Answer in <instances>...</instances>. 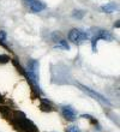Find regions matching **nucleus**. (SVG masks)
Instances as JSON below:
<instances>
[{"label":"nucleus","mask_w":120,"mask_h":132,"mask_svg":"<svg viewBox=\"0 0 120 132\" xmlns=\"http://www.w3.org/2000/svg\"><path fill=\"white\" fill-rule=\"evenodd\" d=\"M10 123L15 126L16 130L20 132H38L36 125L31 120H29L23 112H13L10 118Z\"/></svg>","instance_id":"f257e3e1"},{"label":"nucleus","mask_w":120,"mask_h":132,"mask_svg":"<svg viewBox=\"0 0 120 132\" xmlns=\"http://www.w3.org/2000/svg\"><path fill=\"white\" fill-rule=\"evenodd\" d=\"M90 34H92L91 36V46H92V52H96V45L99 40H107V41H113L114 37L111 33L103 30L100 28H92L90 30Z\"/></svg>","instance_id":"f03ea898"},{"label":"nucleus","mask_w":120,"mask_h":132,"mask_svg":"<svg viewBox=\"0 0 120 132\" xmlns=\"http://www.w3.org/2000/svg\"><path fill=\"white\" fill-rule=\"evenodd\" d=\"M89 38H90V33H85V31H82L79 29H72L69 33V40L77 46L82 45L83 42H85Z\"/></svg>","instance_id":"7ed1b4c3"},{"label":"nucleus","mask_w":120,"mask_h":132,"mask_svg":"<svg viewBox=\"0 0 120 132\" xmlns=\"http://www.w3.org/2000/svg\"><path fill=\"white\" fill-rule=\"evenodd\" d=\"M78 85L81 86V89H82V90H84L85 93H88L90 96H92L95 100H97V101H99V102H101L102 104H104V106H111V102H109L106 97H103L102 95H100L99 93H95L94 90H91V89H89V88H86V86H84V85H82V84H78Z\"/></svg>","instance_id":"20e7f679"},{"label":"nucleus","mask_w":120,"mask_h":132,"mask_svg":"<svg viewBox=\"0 0 120 132\" xmlns=\"http://www.w3.org/2000/svg\"><path fill=\"white\" fill-rule=\"evenodd\" d=\"M61 114H63V116L65 119L69 120V121H74L77 119V113H76V111L71 106H64L61 108Z\"/></svg>","instance_id":"39448f33"},{"label":"nucleus","mask_w":120,"mask_h":132,"mask_svg":"<svg viewBox=\"0 0 120 132\" xmlns=\"http://www.w3.org/2000/svg\"><path fill=\"white\" fill-rule=\"evenodd\" d=\"M40 100H41V104H40V109L42 111V112H46V113H51V112H53V106L52 103L47 100V99H41L40 97Z\"/></svg>","instance_id":"423d86ee"},{"label":"nucleus","mask_w":120,"mask_h":132,"mask_svg":"<svg viewBox=\"0 0 120 132\" xmlns=\"http://www.w3.org/2000/svg\"><path fill=\"white\" fill-rule=\"evenodd\" d=\"M29 9H30L31 12H41L42 10L46 9V4L42 2V1H40V0H35V1L29 6Z\"/></svg>","instance_id":"0eeeda50"},{"label":"nucleus","mask_w":120,"mask_h":132,"mask_svg":"<svg viewBox=\"0 0 120 132\" xmlns=\"http://www.w3.org/2000/svg\"><path fill=\"white\" fill-rule=\"evenodd\" d=\"M38 65L40 64L37 60H30L28 63V72L38 77Z\"/></svg>","instance_id":"6e6552de"},{"label":"nucleus","mask_w":120,"mask_h":132,"mask_svg":"<svg viewBox=\"0 0 120 132\" xmlns=\"http://www.w3.org/2000/svg\"><path fill=\"white\" fill-rule=\"evenodd\" d=\"M117 9H118V6H117L114 2H108V4L101 6L102 12H106V13H113V12L117 11Z\"/></svg>","instance_id":"1a4fd4ad"},{"label":"nucleus","mask_w":120,"mask_h":132,"mask_svg":"<svg viewBox=\"0 0 120 132\" xmlns=\"http://www.w3.org/2000/svg\"><path fill=\"white\" fill-rule=\"evenodd\" d=\"M12 64H13L15 66H16L17 71H18V72L20 73V75H23L24 77H25V75H27V71H25V70H24V68L22 67V65L19 64V63L17 61V60H16V59H13V60H12Z\"/></svg>","instance_id":"9d476101"},{"label":"nucleus","mask_w":120,"mask_h":132,"mask_svg":"<svg viewBox=\"0 0 120 132\" xmlns=\"http://www.w3.org/2000/svg\"><path fill=\"white\" fill-rule=\"evenodd\" d=\"M56 48H61V49H65V50H69V49H70V46H69V43H67L65 40H59Z\"/></svg>","instance_id":"9b49d317"},{"label":"nucleus","mask_w":120,"mask_h":132,"mask_svg":"<svg viewBox=\"0 0 120 132\" xmlns=\"http://www.w3.org/2000/svg\"><path fill=\"white\" fill-rule=\"evenodd\" d=\"M0 113L2 114L4 116H9L10 114H11V109H10V107L7 106H0Z\"/></svg>","instance_id":"f8f14e48"},{"label":"nucleus","mask_w":120,"mask_h":132,"mask_svg":"<svg viewBox=\"0 0 120 132\" xmlns=\"http://www.w3.org/2000/svg\"><path fill=\"white\" fill-rule=\"evenodd\" d=\"M84 15H85V12H84V11H74L73 12V17L74 18H78V19L83 18Z\"/></svg>","instance_id":"ddd939ff"},{"label":"nucleus","mask_w":120,"mask_h":132,"mask_svg":"<svg viewBox=\"0 0 120 132\" xmlns=\"http://www.w3.org/2000/svg\"><path fill=\"white\" fill-rule=\"evenodd\" d=\"M66 132H81V130H79V127H78V126L72 125V126H69V127L66 129Z\"/></svg>","instance_id":"4468645a"},{"label":"nucleus","mask_w":120,"mask_h":132,"mask_svg":"<svg viewBox=\"0 0 120 132\" xmlns=\"http://www.w3.org/2000/svg\"><path fill=\"white\" fill-rule=\"evenodd\" d=\"M10 61V58L7 55H0V64H6Z\"/></svg>","instance_id":"2eb2a0df"},{"label":"nucleus","mask_w":120,"mask_h":132,"mask_svg":"<svg viewBox=\"0 0 120 132\" xmlns=\"http://www.w3.org/2000/svg\"><path fill=\"white\" fill-rule=\"evenodd\" d=\"M5 40H6V33L0 30V42L1 43H5Z\"/></svg>","instance_id":"dca6fc26"},{"label":"nucleus","mask_w":120,"mask_h":132,"mask_svg":"<svg viewBox=\"0 0 120 132\" xmlns=\"http://www.w3.org/2000/svg\"><path fill=\"white\" fill-rule=\"evenodd\" d=\"M23 1H24V4H25V5H27V6L29 7V6H30V5H31V4H33L35 0H23Z\"/></svg>","instance_id":"f3484780"},{"label":"nucleus","mask_w":120,"mask_h":132,"mask_svg":"<svg viewBox=\"0 0 120 132\" xmlns=\"http://www.w3.org/2000/svg\"><path fill=\"white\" fill-rule=\"evenodd\" d=\"M4 101H5V99H4V97H2V95L0 94V103H2V102H4Z\"/></svg>","instance_id":"a211bd4d"},{"label":"nucleus","mask_w":120,"mask_h":132,"mask_svg":"<svg viewBox=\"0 0 120 132\" xmlns=\"http://www.w3.org/2000/svg\"><path fill=\"white\" fill-rule=\"evenodd\" d=\"M114 27H117V28H119V22H117V23L114 24Z\"/></svg>","instance_id":"6ab92c4d"},{"label":"nucleus","mask_w":120,"mask_h":132,"mask_svg":"<svg viewBox=\"0 0 120 132\" xmlns=\"http://www.w3.org/2000/svg\"><path fill=\"white\" fill-rule=\"evenodd\" d=\"M0 45H1V46H6V45H5V43H1V42H0Z\"/></svg>","instance_id":"aec40b11"}]
</instances>
